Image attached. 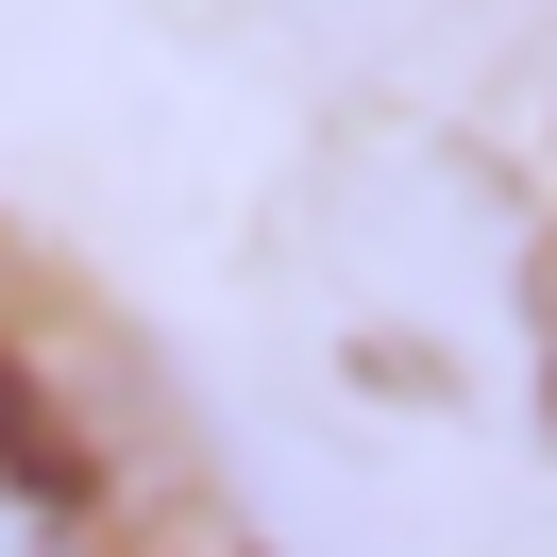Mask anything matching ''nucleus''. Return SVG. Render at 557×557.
<instances>
[{
	"instance_id": "f257e3e1",
	"label": "nucleus",
	"mask_w": 557,
	"mask_h": 557,
	"mask_svg": "<svg viewBox=\"0 0 557 557\" xmlns=\"http://www.w3.org/2000/svg\"><path fill=\"white\" fill-rule=\"evenodd\" d=\"M0 557H69V541H51V523H35V507H0Z\"/></svg>"
}]
</instances>
